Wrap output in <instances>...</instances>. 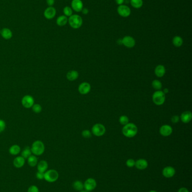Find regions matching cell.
<instances>
[{"instance_id":"40","label":"cell","mask_w":192,"mask_h":192,"mask_svg":"<svg viewBox=\"0 0 192 192\" xmlns=\"http://www.w3.org/2000/svg\"><path fill=\"white\" fill-rule=\"evenodd\" d=\"M46 2L48 6H53L55 4V0H46Z\"/></svg>"},{"instance_id":"36","label":"cell","mask_w":192,"mask_h":192,"mask_svg":"<svg viewBox=\"0 0 192 192\" xmlns=\"http://www.w3.org/2000/svg\"><path fill=\"white\" fill-rule=\"evenodd\" d=\"M6 128V123L4 120L0 119V133L3 132Z\"/></svg>"},{"instance_id":"24","label":"cell","mask_w":192,"mask_h":192,"mask_svg":"<svg viewBox=\"0 0 192 192\" xmlns=\"http://www.w3.org/2000/svg\"><path fill=\"white\" fill-rule=\"evenodd\" d=\"M68 21V19L65 15H61L56 19V24L59 27L66 25Z\"/></svg>"},{"instance_id":"22","label":"cell","mask_w":192,"mask_h":192,"mask_svg":"<svg viewBox=\"0 0 192 192\" xmlns=\"http://www.w3.org/2000/svg\"><path fill=\"white\" fill-rule=\"evenodd\" d=\"M78 77L79 74L76 70H71L66 74V78L69 81H74L78 79Z\"/></svg>"},{"instance_id":"8","label":"cell","mask_w":192,"mask_h":192,"mask_svg":"<svg viewBox=\"0 0 192 192\" xmlns=\"http://www.w3.org/2000/svg\"><path fill=\"white\" fill-rule=\"evenodd\" d=\"M35 104L34 98L30 95H25L22 99V105L26 108H31Z\"/></svg>"},{"instance_id":"1","label":"cell","mask_w":192,"mask_h":192,"mask_svg":"<svg viewBox=\"0 0 192 192\" xmlns=\"http://www.w3.org/2000/svg\"><path fill=\"white\" fill-rule=\"evenodd\" d=\"M138 129L133 123H128L122 128V133L127 138H133L138 133Z\"/></svg>"},{"instance_id":"35","label":"cell","mask_w":192,"mask_h":192,"mask_svg":"<svg viewBox=\"0 0 192 192\" xmlns=\"http://www.w3.org/2000/svg\"><path fill=\"white\" fill-rule=\"evenodd\" d=\"M82 135L84 138H90L92 136V133L89 130H84L82 132Z\"/></svg>"},{"instance_id":"14","label":"cell","mask_w":192,"mask_h":192,"mask_svg":"<svg viewBox=\"0 0 192 192\" xmlns=\"http://www.w3.org/2000/svg\"><path fill=\"white\" fill-rule=\"evenodd\" d=\"M71 8L76 12H81L84 8V4L81 0H72Z\"/></svg>"},{"instance_id":"42","label":"cell","mask_w":192,"mask_h":192,"mask_svg":"<svg viewBox=\"0 0 192 192\" xmlns=\"http://www.w3.org/2000/svg\"><path fill=\"white\" fill-rule=\"evenodd\" d=\"M116 4L120 6V5H123L124 2H125V0H115Z\"/></svg>"},{"instance_id":"32","label":"cell","mask_w":192,"mask_h":192,"mask_svg":"<svg viewBox=\"0 0 192 192\" xmlns=\"http://www.w3.org/2000/svg\"><path fill=\"white\" fill-rule=\"evenodd\" d=\"M119 122L121 124L123 125H126V124L129 123V119L127 116L122 115L119 118Z\"/></svg>"},{"instance_id":"34","label":"cell","mask_w":192,"mask_h":192,"mask_svg":"<svg viewBox=\"0 0 192 192\" xmlns=\"http://www.w3.org/2000/svg\"><path fill=\"white\" fill-rule=\"evenodd\" d=\"M126 166H127L128 168H133L134 166H135V161L134 159H132V158L128 159V160L126 161Z\"/></svg>"},{"instance_id":"44","label":"cell","mask_w":192,"mask_h":192,"mask_svg":"<svg viewBox=\"0 0 192 192\" xmlns=\"http://www.w3.org/2000/svg\"><path fill=\"white\" fill-rule=\"evenodd\" d=\"M117 43L118 44H122V39H119L118 41H117Z\"/></svg>"},{"instance_id":"9","label":"cell","mask_w":192,"mask_h":192,"mask_svg":"<svg viewBox=\"0 0 192 192\" xmlns=\"http://www.w3.org/2000/svg\"><path fill=\"white\" fill-rule=\"evenodd\" d=\"M84 185L85 191L88 192H91L96 188L97 183L94 178H88L85 180Z\"/></svg>"},{"instance_id":"46","label":"cell","mask_w":192,"mask_h":192,"mask_svg":"<svg viewBox=\"0 0 192 192\" xmlns=\"http://www.w3.org/2000/svg\"><path fill=\"white\" fill-rule=\"evenodd\" d=\"M149 192H157L156 191H154V190H152V191H149Z\"/></svg>"},{"instance_id":"20","label":"cell","mask_w":192,"mask_h":192,"mask_svg":"<svg viewBox=\"0 0 192 192\" xmlns=\"http://www.w3.org/2000/svg\"><path fill=\"white\" fill-rule=\"evenodd\" d=\"M154 73L157 77L161 78L163 77L166 73L165 67L162 65H158L155 68Z\"/></svg>"},{"instance_id":"47","label":"cell","mask_w":192,"mask_h":192,"mask_svg":"<svg viewBox=\"0 0 192 192\" xmlns=\"http://www.w3.org/2000/svg\"><path fill=\"white\" fill-rule=\"evenodd\" d=\"M80 192H88L87 191H80Z\"/></svg>"},{"instance_id":"3","label":"cell","mask_w":192,"mask_h":192,"mask_svg":"<svg viewBox=\"0 0 192 192\" xmlns=\"http://www.w3.org/2000/svg\"><path fill=\"white\" fill-rule=\"evenodd\" d=\"M68 22L72 28L76 29L82 26L83 24V20L79 15L74 14L69 16Z\"/></svg>"},{"instance_id":"41","label":"cell","mask_w":192,"mask_h":192,"mask_svg":"<svg viewBox=\"0 0 192 192\" xmlns=\"http://www.w3.org/2000/svg\"><path fill=\"white\" fill-rule=\"evenodd\" d=\"M178 192H189V190L185 187H182L180 188L178 191Z\"/></svg>"},{"instance_id":"21","label":"cell","mask_w":192,"mask_h":192,"mask_svg":"<svg viewBox=\"0 0 192 192\" xmlns=\"http://www.w3.org/2000/svg\"><path fill=\"white\" fill-rule=\"evenodd\" d=\"M1 35L4 39H5L6 40H9L12 38V32L10 29L5 28H3L1 31Z\"/></svg>"},{"instance_id":"4","label":"cell","mask_w":192,"mask_h":192,"mask_svg":"<svg viewBox=\"0 0 192 192\" xmlns=\"http://www.w3.org/2000/svg\"><path fill=\"white\" fill-rule=\"evenodd\" d=\"M59 177L58 172L54 170L50 169L44 173V179L48 183H54L57 181Z\"/></svg>"},{"instance_id":"25","label":"cell","mask_w":192,"mask_h":192,"mask_svg":"<svg viewBox=\"0 0 192 192\" xmlns=\"http://www.w3.org/2000/svg\"><path fill=\"white\" fill-rule=\"evenodd\" d=\"M27 160H28V164L30 166V167H32V168H34L36 166L38 162L37 157L34 155H30L27 158Z\"/></svg>"},{"instance_id":"17","label":"cell","mask_w":192,"mask_h":192,"mask_svg":"<svg viewBox=\"0 0 192 192\" xmlns=\"http://www.w3.org/2000/svg\"><path fill=\"white\" fill-rule=\"evenodd\" d=\"M25 159L22 156L16 157L13 161V165L16 168H22L24 166Z\"/></svg>"},{"instance_id":"43","label":"cell","mask_w":192,"mask_h":192,"mask_svg":"<svg viewBox=\"0 0 192 192\" xmlns=\"http://www.w3.org/2000/svg\"><path fill=\"white\" fill-rule=\"evenodd\" d=\"M81 11H82L83 14L87 15L89 13V10L87 8H83V9Z\"/></svg>"},{"instance_id":"33","label":"cell","mask_w":192,"mask_h":192,"mask_svg":"<svg viewBox=\"0 0 192 192\" xmlns=\"http://www.w3.org/2000/svg\"><path fill=\"white\" fill-rule=\"evenodd\" d=\"M31 108H32L33 111L34 112L36 113V114H39V113H40L42 111V107L38 103L34 104Z\"/></svg>"},{"instance_id":"5","label":"cell","mask_w":192,"mask_h":192,"mask_svg":"<svg viewBox=\"0 0 192 192\" xmlns=\"http://www.w3.org/2000/svg\"><path fill=\"white\" fill-rule=\"evenodd\" d=\"M165 94L161 90H157L152 96V100L157 106L162 105L165 102Z\"/></svg>"},{"instance_id":"2","label":"cell","mask_w":192,"mask_h":192,"mask_svg":"<svg viewBox=\"0 0 192 192\" xmlns=\"http://www.w3.org/2000/svg\"><path fill=\"white\" fill-rule=\"evenodd\" d=\"M32 154L35 156H41L44 153L45 150V144L41 140H37L35 141L30 147Z\"/></svg>"},{"instance_id":"38","label":"cell","mask_w":192,"mask_h":192,"mask_svg":"<svg viewBox=\"0 0 192 192\" xmlns=\"http://www.w3.org/2000/svg\"><path fill=\"white\" fill-rule=\"evenodd\" d=\"M44 173H41L40 171H37L36 174V178L38 180H43L44 179Z\"/></svg>"},{"instance_id":"23","label":"cell","mask_w":192,"mask_h":192,"mask_svg":"<svg viewBox=\"0 0 192 192\" xmlns=\"http://www.w3.org/2000/svg\"><path fill=\"white\" fill-rule=\"evenodd\" d=\"M20 151H21L20 147L18 144L12 145L10 147V148L9 150V152L10 154H11L13 156L18 155V154L20 152Z\"/></svg>"},{"instance_id":"12","label":"cell","mask_w":192,"mask_h":192,"mask_svg":"<svg viewBox=\"0 0 192 192\" xmlns=\"http://www.w3.org/2000/svg\"><path fill=\"white\" fill-rule=\"evenodd\" d=\"M56 14V10L53 6H49L44 11V16L45 18L48 20L53 19L55 16Z\"/></svg>"},{"instance_id":"26","label":"cell","mask_w":192,"mask_h":192,"mask_svg":"<svg viewBox=\"0 0 192 192\" xmlns=\"http://www.w3.org/2000/svg\"><path fill=\"white\" fill-rule=\"evenodd\" d=\"M73 188L77 191H81L84 189V183L79 180H76L72 184Z\"/></svg>"},{"instance_id":"10","label":"cell","mask_w":192,"mask_h":192,"mask_svg":"<svg viewBox=\"0 0 192 192\" xmlns=\"http://www.w3.org/2000/svg\"><path fill=\"white\" fill-rule=\"evenodd\" d=\"M122 44H123L126 47L129 48L134 47L136 43L135 39L132 37L129 36L124 37L122 39Z\"/></svg>"},{"instance_id":"37","label":"cell","mask_w":192,"mask_h":192,"mask_svg":"<svg viewBox=\"0 0 192 192\" xmlns=\"http://www.w3.org/2000/svg\"><path fill=\"white\" fill-rule=\"evenodd\" d=\"M27 192H39V189L37 186L33 185L29 187Z\"/></svg>"},{"instance_id":"39","label":"cell","mask_w":192,"mask_h":192,"mask_svg":"<svg viewBox=\"0 0 192 192\" xmlns=\"http://www.w3.org/2000/svg\"><path fill=\"white\" fill-rule=\"evenodd\" d=\"M180 120V117L178 115H174L171 117V121L174 124H176L178 123Z\"/></svg>"},{"instance_id":"28","label":"cell","mask_w":192,"mask_h":192,"mask_svg":"<svg viewBox=\"0 0 192 192\" xmlns=\"http://www.w3.org/2000/svg\"><path fill=\"white\" fill-rule=\"evenodd\" d=\"M131 6L135 9H140L143 5V0H130Z\"/></svg>"},{"instance_id":"16","label":"cell","mask_w":192,"mask_h":192,"mask_svg":"<svg viewBox=\"0 0 192 192\" xmlns=\"http://www.w3.org/2000/svg\"><path fill=\"white\" fill-rule=\"evenodd\" d=\"M135 166L139 170H143L148 168V162L145 159L140 158L135 161Z\"/></svg>"},{"instance_id":"15","label":"cell","mask_w":192,"mask_h":192,"mask_svg":"<svg viewBox=\"0 0 192 192\" xmlns=\"http://www.w3.org/2000/svg\"><path fill=\"white\" fill-rule=\"evenodd\" d=\"M173 128L169 125H163L160 129V133L163 137L170 136L173 133Z\"/></svg>"},{"instance_id":"11","label":"cell","mask_w":192,"mask_h":192,"mask_svg":"<svg viewBox=\"0 0 192 192\" xmlns=\"http://www.w3.org/2000/svg\"><path fill=\"white\" fill-rule=\"evenodd\" d=\"M176 173V170L174 168L168 166L164 168L162 170V175L164 177L166 178H173Z\"/></svg>"},{"instance_id":"13","label":"cell","mask_w":192,"mask_h":192,"mask_svg":"<svg viewBox=\"0 0 192 192\" xmlns=\"http://www.w3.org/2000/svg\"><path fill=\"white\" fill-rule=\"evenodd\" d=\"M78 92L81 95H87L91 90V85L87 82H83L78 86Z\"/></svg>"},{"instance_id":"29","label":"cell","mask_w":192,"mask_h":192,"mask_svg":"<svg viewBox=\"0 0 192 192\" xmlns=\"http://www.w3.org/2000/svg\"><path fill=\"white\" fill-rule=\"evenodd\" d=\"M32 153L30 150V147H26L24 148V150H22L21 153V156H22L25 159H27L30 155H32Z\"/></svg>"},{"instance_id":"7","label":"cell","mask_w":192,"mask_h":192,"mask_svg":"<svg viewBox=\"0 0 192 192\" xmlns=\"http://www.w3.org/2000/svg\"><path fill=\"white\" fill-rule=\"evenodd\" d=\"M117 12L119 15L123 18L128 17L131 14V9L125 5H121L117 7Z\"/></svg>"},{"instance_id":"6","label":"cell","mask_w":192,"mask_h":192,"mask_svg":"<svg viewBox=\"0 0 192 192\" xmlns=\"http://www.w3.org/2000/svg\"><path fill=\"white\" fill-rule=\"evenodd\" d=\"M106 131L105 126L102 124L97 123L92 126L91 129L92 133L96 137L102 136Z\"/></svg>"},{"instance_id":"27","label":"cell","mask_w":192,"mask_h":192,"mask_svg":"<svg viewBox=\"0 0 192 192\" xmlns=\"http://www.w3.org/2000/svg\"><path fill=\"white\" fill-rule=\"evenodd\" d=\"M173 44L176 47H180L183 44V39L179 36H175L173 39Z\"/></svg>"},{"instance_id":"31","label":"cell","mask_w":192,"mask_h":192,"mask_svg":"<svg viewBox=\"0 0 192 192\" xmlns=\"http://www.w3.org/2000/svg\"><path fill=\"white\" fill-rule=\"evenodd\" d=\"M63 12L66 17H69L73 15V10L69 6H66L63 9Z\"/></svg>"},{"instance_id":"30","label":"cell","mask_w":192,"mask_h":192,"mask_svg":"<svg viewBox=\"0 0 192 192\" xmlns=\"http://www.w3.org/2000/svg\"><path fill=\"white\" fill-rule=\"evenodd\" d=\"M152 85L153 88L156 90H160L162 88V83L158 80H154L152 83Z\"/></svg>"},{"instance_id":"48","label":"cell","mask_w":192,"mask_h":192,"mask_svg":"<svg viewBox=\"0 0 192 192\" xmlns=\"http://www.w3.org/2000/svg\"><path fill=\"white\" fill-rule=\"evenodd\" d=\"M1 30H0V34H1Z\"/></svg>"},{"instance_id":"45","label":"cell","mask_w":192,"mask_h":192,"mask_svg":"<svg viewBox=\"0 0 192 192\" xmlns=\"http://www.w3.org/2000/svg\"><path fill=\"white\" fill-rule=\"evenodd\" d=\"M163 92L165 93V94H166V93H167L168 92V90L167 89V88H165V90H164L163 91Z\"/></svg>"},{"instance_id":"19","label":"cell","mask_w":192,"mask_h":192,"mask_svg":"<svg viewBox=\"0 0 192 192\" xmlns=\"http://www.w3.org/2000/svg\"><path fill=\"white\" fill-rule=\"evenodd\" d=\"M38 171L41 173H45L48 168V163L45 160H41L38 162L37 165Z\"/></svg>"},{"instance_id":"18","label":"cell","mask_w":192,"mask_h":192,"mask_svg":"<svg viewBox=\"0 0 192 192\" xmlns=\"http://www.w3.org/2000/svg\"><path fill=\"white\" fill-rule=\"evenodd\" d=\"M192 112L189 111L183 112L180 116V119H181V121L184 124L189 123L192 120Z\"/></svg>"}]
</instances>
